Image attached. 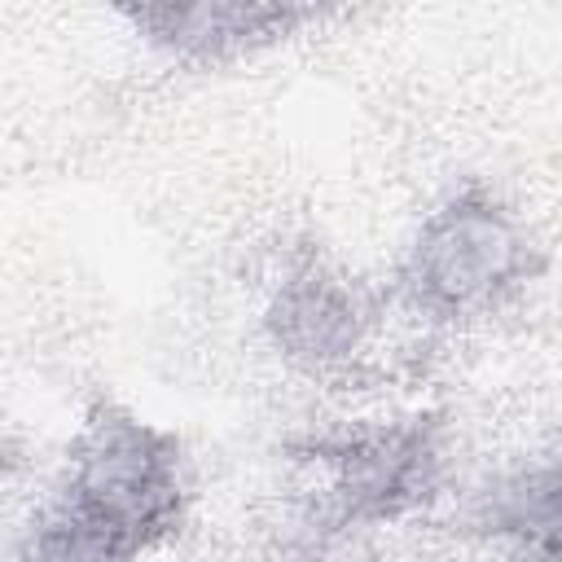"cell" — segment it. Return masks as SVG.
Here are the masks:
<instances>
[{
  "instance_id": "cell-1",
  "label": "cell",
  "mask_w": 562,
  "mask_h": 562,
  "mask_svg": "<svg viewBox=\"0 0 562 562\" xmlns=\"http://www.w3.org/2000/svg\"><path fill=\"white\" fill-rule=\"evenodd\" d=\"M193 496L184 435L114 395H92L13 531L9 562H145L180 540Z\"/></svg>"
},
{
  "instance_id": "cell-2",
  "label": "cell",
  "mask_w": 562,
  "mask_h": 562,
  "mask_svg": "<svg viewBox=\"0 0 562 562\" xmlns=\"http://www.w3.org/2000/svg\"><path fill=\"white\" fill-rule=\"evenodd\" d=\"M281 457L294 474V522L329 536H369L443 501L452 422L439 408L338 422L290 435Z\"/></svg>"
},
{
  "instance_id": "cell-3",
  "label": "cell",
  "mask_w": 562,
  "mask_h": 562,
  "mask_svg": "<svg viewBox=\"0 0 562 562\" xmlns=\"http://www.w3.org/2000/svg\"><path fill=\"white\" fill-rule=\"evenodd\" d=\"M549 272V246L483 176L448 184L413 224L386 299L430 329H470L514 307Z\"/></svg>"
},
{
  "instance_id": "cell-4",
  "label": "cell",
  "mask_w": 562,
  "mask_h": 562,
  "mask_svg": "<svg viewBox=\"0 0 562 562\" xmlns=\"http://www.w3.org/2000/svg\"><path fill=\"white\" fill-rule=\"evenodd\" d=\"M382 316L386 294L369 290L321 241L299 237L277 255L259 329L285 369L316 382H351Z\"/></svg>"
},
{
  "instance_id": "cell-5",
  "label": "cell",
  "mask_w": 562,
  "mask_h": 562,
  "mask_svg": "<svg viewBox=\"0 0 562 562\" xmlns=\"http://www.w3.org/2000/svg\"><path fill=\"white\" fill-rule=\"evenodd\" d=\"M114 18L136 35L140 48H149L167 66L220 70L290 44L307 26L334 18V9L294 0H132L114 4Z\"/></svg>"
},
{
  "instance_id": "cell-6",
  "label": "cell",
  "mask_w": 562,
  "mask_h": 562,
  "mask_svg": "<svg viewBox=\"0 0 562 562\" xmlns=\"http://www.w3.org/2000/svg\"><path fill=\"white\" fill-rule=\"evenodd\" d=\"M457 522L505 562H562V452L487 474L465 496Z\"/></svg>"
}]
</instances>
